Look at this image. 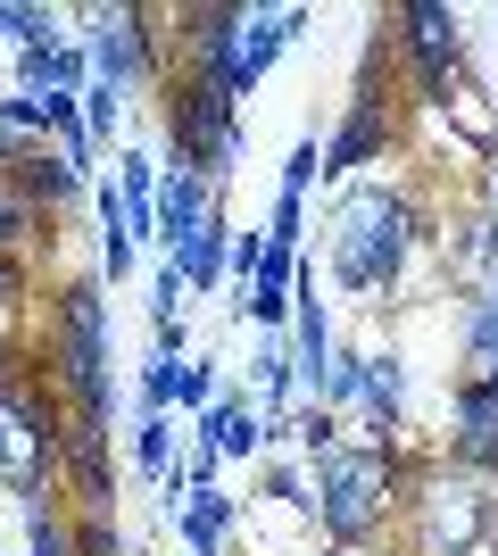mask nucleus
Wrapping results in <instances>:
<instances>
[{"label":"nucleus","instance_id":"1","mask_svg":"<svg viewBox=\"0 0 498 556\" xmlns=\"http://www.w3.org/2000/svg\"><path fill=\"white\" fill-rule=\"evenodd\" d=\"M416 473H424V457H407L399 441L391 448L341 441L308 465V523L324 532V548H382V532H399Z\"/></svg>","mask_w":498,"mask_h":556},{"label":"nucleus","instance_id":"2","mask_svg":"<svg viewBox=\"0 0 498 556\" xmlns=\"http://www.w3.org/2000/svg\"><path fill=\"white\" fill-rule=\"evenodd\" d=\"M42 374L59 407L84 424H108L117 416V374H108V282L100 275H67L50 291V325H42Z\"/></svg>","mask_w":498,"mask_h":556},{"label":"nucleus","instance_id":"3","mask_svg":"<svg viewBox=\"0 0 498 556\" xmlns=\"http://www.w3.org/2000/svg\"><path fill=\"white\" fill-rule=\"evenodd\" d=\"M416 250H424V208L399 184H341L324 225V257L341 291H391Z\"/></svg>","mask_w":498,"mask_h":556},{"label":"nucleus","instance_id":"4","mask_svg":"<svg viewBox=\"0 0 498 556\" xmlns=\"http://www.w3.org/2000/svg\"><path fill=\"white\" fill-rule=\"evenodd\" d=\"M59 432H67V407L50 391L42 357H17L0 341V490L34 507L59 482Z\"/></svg>","mask_w":498,"mask_h":556},{"label":"nucleus","instance_id":"5","mask_svg":"<svg viewBox=\"0 0 498 556\" xmlns=\"http://www.w3.org/2000/svg\"><path fill=\"white\" fill-rule=\"evenodd\" d=\"M498 532V498L482 473H457L449 457L416 473V490H407L399 507V548L407 556H482V540Z\"/></svg>","mask_w":498,"mask_h":556},{"label":"nucleus","instance_id":"6","mask_svg":"<svg viewBox=\"0 0 498 556\" xmlns=\"http://www.w3.org/2000/svg\"><path fill=\"white\" fill-rule=\"evenodd\" d=\"M158 92H166V166H200L225 191V175L241 159V100L216 75H191V67H166Z\"/></svg>","mask_w":498,"mask_h":556},{"label":"nucleus","instance_id":"7","mask_svg":"<svg viewBox=\"0 0 498 556\" xmlns=\"http://www.w3.org/2000/svg\"><path fill=\"white\" fill-rule=\"evenodd\" d=\"M382 42H391V59L407 67V84L424 100H440L465 75V17H457L449 0H399V9H382Z\"/></svg>","mask_w":498,"mask_h":556},{"label":"nucleus","instance_id":"8","mask_svg":"<svg viewBox=\"0 0 498 556\" xmlns=\"http://www.w3.org/2000/svg\"><path fill=\"white\" fill-rule=\"evenodd\" d=\"M84 25H92V84H117V92H142V84H158L166 75V34H158V9H84Z\"/></svg>","mask_w":498,"mask_h":556},{"label":"nucleus","instance_id":"9","mask_svg":"<svg viewBox=\"0 0 498 556\" xmlns=\"http://www.w3.org/2000/svg\"><path fill=\"white\" fill-rule=\"evenodd\" d=\"M449 465L498 482V391L482 382H449Z\"/></svg>","mask_w":498,"mask_h":556},{"label":"nucleus","instance_id":"10","mask_svg":"<svg viewBox=\"0 0 498 556\" xmlns=\"http://www.w3.org/2000/svg\"><path fill=\"white\" fill-rule=\"evenodd\" d=\"M208 225H216V184L200 166H158V250L183 257Z\"/></svg>","mask_w":498,"mask_h":556},{"label":"nucleus","instance_id":"11","mask_svg":"<svg viewBox=\"0 0 498 556\" xmlns=\"http://www.w3.org/2000/svg\"><path fill=\"white\" fill-rule=\"evenodd\" d=\"M166 523L183 532V556H225V540H233V523H241V507L225 498V490H183L175 473H166Z\"/></svg>","mask_w":498,"mask_h":556},{"label":"nucleus","instance_id":"12","mask_svg":"<svg viewBox=\"0 0 498 556\" xmlns=\"http://www.w3.org/2000/svg\"><path fill=\"white\" fill-rule=\"evenodd\" d=\"M191 441H208L216 457H266V441H274V432L258 424L250 391H216V407H208L200 424H191Z\"/></svg>","mask_w":498,"mask_h":556},{"label":"nucleus","instance_id":"13","mask_svg":"<svg viewBox=\"0 0 498 556\" xmlns=\"http://www.w3.org/2000/svg\"><path fill=\"white\" fill-rule=\"evenodd\" d=\"M457 382H482V391H498V300H482V291H465V307H457Z\"/></svg>","mask_w":498,"mask_h":556},{"label":"nucleus","instance_id":"14","mask_svg":"<svg viewBox=\"0 0 498 556\" xmlns=\"http://www.w3.org/2000/svg\"><path fill=\"white\" fill-rule=\"evenodd\" d=\"M59 241V216L42 208V200H34V191H25V175L17 166H0V257H25L34 250V241Z\"/></svg>","mask_w":498,"mask_h":556},{"label":"nucleus","instance_id":"15","mask_svg":"<svg viewBox=\"0 0 498 556\" xmlns=\"http://www.w3.org/2000/svg\"><path fill=\"white\" fill-rule=\"evenodd\" d=\"M291 291H299V250H266L258 257V282L241 291V316L266 332H283L291 325Z\"/></svg>","mask_w":498,"mask_h":556},{"label":"nucleus","instance_id":"16","mask_svg":"<svg viewBox=\"0 0 498 556\" xmlns=\"http://www.w3.org/2000/svg\"><path fill=\"white\" fill-rule=\"evenodd\" d=\"M432 109H440V116H457V134H465V150H474V159H498V116H490V100H482L474 67L457 75V84H449L440 100H432Z\"/></svg>","mask_w":498,"mask_h":556},{"label":"nucleus","instance_id":"17","mask_svg":"<svg viewBox=\"0 0 498 556\" xmlns=\"http://www.w3.org/2000/svg\"><path fill=\"white\" fill-rule=\"evenodd\" d=\"M225 257H233V225H225V208H216V225L200 232L183 257H175V266H183V291H200V300H208V291H225V275H233Z\"/></svg>","mask_w":498,"mask_h":556},{"label":"nucleus","instance_id":"18","mask_svg":"<svg viewBox=\"0 0 498 556\" xmlns=\"http://www.w3.org/2000/svg\"><path fill=\"white\" fill-rule=\"evenodd\" d=\"M175 457H183V424L175 416H133V473H142V482H166Z\"/></svg>","mask_w":498,"mask_h":556},{"label":"nucleus","instance_id":"19","mask_svg":"<svg viewBox=\"0 0 498 556\" xmlns=\"http://www.w3.org/2000/svg\"><path fill=\"white\" fill-rule=\"evenodd\" d=\"M42 150H50V125L34 116V100L9 92V100H0V166H34Z\"/></svg>","mask_w":498,"mask_h":556},{"label":"nucleus","instance_id":"20","mask_svg":"<svg viewBox=\"0 0 498 556\" xmlns=\"http://www.w3.org/2000/svg\"><path fill=\"white\" fill-rule=\"evenodd\" d=\"M457 275H498V208H474L457 225Z\"/></svg>","mask_w":498,"mask_h":556},{"label":"nucleus","instance_id":"21","mask_svg":"<svg viewBox=\"0 0 498 556\" xmlns=\"http://www.w3.org/2000/svg\"><path fill=\"white\" fill-rule=\"evenodd\" d=\"M216 391H225V382H216V357H183V366H175V407H183L191 424L216 407Z\"/></svg>","mask_w":498,"mask_h":556},{"label":"nucleus","instance_id":"22","mask_svg":"<svg viewBox=\"0 0 498 556\" xmlns=\"http://www.w3.org/2000/svg\"><path fill=\"white\" fill-rule=\"evenodd\" d=\"M25 548L34 556H75V523L50 507V498H34V507H25Z\"/></svg>","mask_w":498,"mask_h":556},{"label":"nucleus","instance_id":"23","mask_svg":"<svg viewBox=\"0 0 498 556\" xmlns=\"http://www.w3.org/2000/svg\"><path fill=\"white\" fill-rule=\"evenodd\" d=\"M9 42H17V50H59L67 34H59V17H50V9H25V0H9Z\"/></svg>","mask_w":498,"mask_h":556},{"label":"nucleus","instance_id":"24","mask_svg":"<svg viewBox=\"0 0 498 556\" xmlns=\"http://www.w3.org/2000/svg\"><path fill=\"white\" fill-rule=\"evenodd\" d=\"M117 109H125L117 84H84V134H92V150H108V141H117Z\"/></svg>","mask_w":498,"mask_h":556},{"label":"nucleus","instance_id":"25","mask_svg":"<svg viewBox=\"0 0 498 556\" xmlns=\"http://www.w3.org/2000/svg\"><path fill=\"white\" fill-rule=\"evenodd\" d=\"M316 175H324V141H316V134H299V141H291V159H283V184H274V191L308 200V184H316Z\"/></svg>","mask_w":498,"mask_h":556},{"label":"nucleus","instance_id":"26","mask_svg":"<svg viewBox=\"0 0 498 556\" xmlns=\"http://www.w3.org/2000/svg\"><path fill=\"white\" fill-rule=\"evenodd\" d=\"M175 300H183V266H175V257H158V275H150V332L175 325Z\"/></svg>","mask_w":498,"mask_h":556},{"label":"nucleus","instance_id":"27","mask_svg":"<svg viewBox=\"0 0 498 556\" xmlns=\"http://www.w3.org/2000/svg\"><path fill=\"white\" fill-rule=\"evenodd\" d=\"M266 498H283V507L308 515V473H299V465H266Z\"/></svg>","mask_w":498,"mask_h":556},{"label":"nucleus","instance_id":"28","mask_svg":"<svg viewBox=\"0 0 498 556\" xmlns=\"http://www.w3.org/2000/svg\"><path fill=\"white\" fill-rule=\"evenodd\" d=\"M258 257H266V232H233V257H225V266L241 275V291L258 282Z\"/></svg>","mask_w":498,"mask_h":556},{"label":"nucleus","instance_id":"29","mask_svg":"<svg viewBox=\"0 0 498 556\" xmlns=\"http://www.w3.org/2000/svg\"><path fill=\"white\" fill-rule=\"evenodd\" d=\"M25 300V266L17 257H0V341H9V307Z\"/></svg>","mask_w":498,"mask_h":556},{"label":"nucleus","instance_id":"30","mask_svg":"<svg viewBox=\"0 0 498 556\" xmlns=\"http://www.w3.org/2000/svg\"><path fill=\"white\" fill-rule=\"evenodd\" d=\"M332 556H374V548H332Z\"/></svg>","mask_w":498,"mask_h":556},{"label":"nucleus","instance_id":"31","mask_svg":"<svg viewBox=\"0 0 498 556\" xmlns=\"http://www.w3.org/2000/svg\"><path fill=\"white\" fill-rule=\"evenodd\" d=\"M490 300H498V291H490Z\"/></svg>","mask_w":498,"mask_h":556},{"label":"nucleus","instance_id":"32","mask_svg":"<svg viewBox=\"0 0 498 556\" xmlns=\"http://www.w3.org/2000/svg\"><path fill=\"white\" fill-rule=\"evenodd\" d=\"M490 191H498V184H490Z\"/></svg>","mask_w":498,"mask_h":556}]
</instances>
